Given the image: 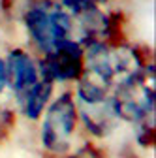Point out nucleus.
<instances>
[{"mask_svg": "<svg viewBox=\"0 0 156 158\" xmlns=\"http://www.w3.org/2000/svg\"><path fill=\"white\" fill-rule=\"evenodd\" d=\"M66 158H105V156H104V152H102V149L98 145L87 141L85 145H81L79 149L73 151L72 154H68Z\"/></svg>", "mask_w": 156, "mask_h": 158, "instance_id": "9d476101", "label": "nucleus"}, {"mask_svg": "<svg viewBox=\"0 0 156 158\" xmlns=\"http://www.w3.org/2000/svg\"><path fill=\"white\" fill-rule=\"evenodd\" d=\"M77 106L72 90H64L49 102L42 115L40 145L51 156H64L72 149L77 130Z\"/></svg>", "mask_w": 156, "mask_h": 158, "instance_id": "f03ea898", "label": "nucleus"}, {"mask_svg": "<svg viewBox=\"0 0 156 158\" xmlns=\"http://www.w3.org/2000/svg\"><path fill=\"white\" fill-rule=\"evenodd\" d=\"M53 89H55V85L51 81L40 77V81L34 87H30L27 92L19 96L17 104H19V109H21L23 117L28 118V121H40L43 111L47 109V106L51 102Z\"/></svg>", "mask_w": 156, "mask_h": 158, "instance_id": "0eeeda50", "label": "nucleus"}, {"mask_svg": "<svg viewBox=\"0 0 156 158\" xmlns=\"http://www.w3.org/2000/svg\"><path fill=\"white\" fill-rule=\"evenodd\" d=\"M77 106V117L83 123V126L87 128V132H90L94 137H107L119 124V117L115 113L113 107V98H104L98 102H87V104H79Z\"/></svg>", "mask_w": 156, "mask_h": 158, "instance_id": "423d86ee", "label": "nucleus"}, {"mask_svg": "<svg viewBox=\"0 0 156 158\" xmlns=\"http://www.w3.org/2000/svg\"><path fill=\"white\" fill-rule=\"evenodd\" d=\"M8 87V75H6V62L4 58L0 56V94H2V90Z\"/></svg>", "mask_w": 156, "mask_h": 158, "instance_id": "9b49d317", "label": "nucleus"}, {"mask_svg": "<svg viewBox=\"0 0 156 158\" xmlns=\"http://www.w3.org/2000/svg\"><path fill=\"white\" fill-rule=\"evenodd\" d=\"M40 77L55 83H70L77 81L85 70V58H83V47L68 40L60 44L56 49H53L47 55H42L40 60H36Z\"/></svg>", "mask_w": 156, "mask_h": 158, "instance_id": "20e7f679", "label": "nucleus"}, {"mask_svg": "<svg viewBox=\"0 0 156 158\" xmlns=\"http://www.w3.org/2000/svg\"><path fill=\"white\" fill-rule=\"evenodd\" d=\"M113 107L119 121L135 124L145 117L154 115V64L119 83L113 92Z\"/></svg>", "mask_w": 156, "mask_h": 158, "instance_id": "7ed1b4c3", "label": "nucleus"}, {"mask_svg": "<svg viewBox=\"0 0 156 158\" xmlns=\"http://www.w3.org/2000/svg\"><path fill=\"white\" fill-rule=\"evenodd\" d=\"M4 62H6L8 87L11 89L15 98H19L23 92H27L30 87H34L40 81L38 64L28 51H25L21 47L10 49L8 56L4 58Z\"/></svg>", "mask_w": 156, "mask_h": 158, "instance_id": "39448f33", "label": "nucleus"}, {"mask_svg": "<svg viewBox=\"0 0 156 158\" xmlns=\"http://www.w3.org/2000/svg\"><path fill=\"white\" fill-rule=\"evenodd\" d=\"M23 27L40 55L73 40V17L55 0H30L23 8Z\"/></svg>", "mask_w": 156, "mask_h": 158, "instance_id": "f257e3e1", "label": "nucleus"}, {"mask_svg": "<svg viewBox=\"0 0 156 158\" xmlns=\"http://www.w3.org/2000/svg\"><path fill=\"white\" fill-rule=\"evenodd\" d=\"M58 6H62L72 17L83 15L94 10H102L109 0H55Z\"/></svg>", "mask_w": 156, "mask_h": 158, "instance_id": "6e6552de", "label": "nucleus"}, {"mask_svg": "<svg viewBox=\"0 0 156 158\" xmlns=\"http://www.w3.org/2000/svg\"><path fill=\"white\" fill-rule=\"evenodd\" d=\"M133 139L139 147H154V115H149L133 124Z\"/></svg>", "mask_w": 156, "mask_h": 158, "instance_id": "1a4fd4ad", "label": "nucleus"}]
</instances>
